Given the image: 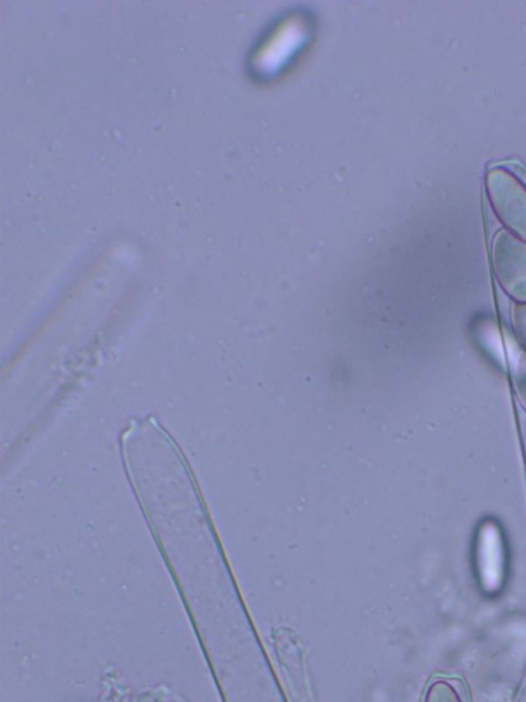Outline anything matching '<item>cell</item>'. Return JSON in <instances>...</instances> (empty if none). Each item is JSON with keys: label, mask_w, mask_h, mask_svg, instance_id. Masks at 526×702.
I'll list each match as a JSON object with an SVG mask.
<instances>
[{"label": "cell", "mask_w": 526, "mask_h": 702, "mask_svg": "<svg viewBox=\"0 0 526 702\" xmlns=\"http://www.w3.org/2000/svg\"><path fill=\"white\" fill-rule=\"evenodd\" d=\"M487 193L502 223L526 242V188L514 174L502 168L487 176Z\"/></svg>", "instance_id": "1"}, {"label": "cell", "mask_w": 526, "mask_h": 702, "mask_svg": "<svg viewBox=\"0 0 526 702\" xmlns=\"http://www.w3.org/2000/svg\"><path fill=\"white\" fill-rule=\"evenodd\" d=\"M510 362H512L515 393L521 405L526 410V352L518 345V342H508Z\"/></svg>", "instance_id": "3"}, {"label": "cell", "mask_w": 526, "mask_h": 702, "mask_svg": "<svg viewBox=\"0 0 526 702\" xmlns=\"http://www.w3.org/2000/svg\"><path fill=\"white\" fill-rule=\"evenodd\" d=\"M493 269L510 297L526 300V243L512 232L501 231L492 246Z\"/></svg>", "instance_id": "2"}, {"label": "cell", "mask_w": 526, "mask_h": 702, "mask_svg": "<svg viewBox=\"0 0 526 702\" xmlns=\"http://www.w3.org/2000/svg\"><path fill=\"white\" fill-rule=\"evenodd\" d=\"M513 324L518 345L526 352V300L514 306Z\"/></svg>", "instance_id": "5"}, {"label": "cell", "mask_w": 526, "mask_h": 702, "mask_svg": "<svg viewBox=\"0 0 526 702\" xmlns=\"http://www.w3.org/2000/svg\"><path fill=\"white\" fill-rule=\"evenodd\" d=\"M426 702H461L454 688L447 682H436L430 686Z\"/></svg>", "instance_id": "4"}]
</instances>
